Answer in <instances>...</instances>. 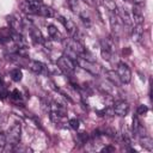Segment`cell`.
<instances>
[{
    "instance_id": "1",
    "label": "cell",
    "mask_w": 153,
    "mask_h": 153,
    "mask_svg": "<svg viewBox=\"0 0 153 153\" xmlns=\"http://www.w3.org/2000/svg\"><path fill=\"white\" fill-rule=\"evenodd\" d=\"M5 136H6V145L11 146L12 148L18 146L20 142V136H22V124L14 123L12 127L7 129V131L5 133Z\"/></svg>"
},
{
    "instance_id": "2",
    "label": "cell",
    "mask_w": 153,
    "mask_h": 153,
    "mask_svg": "<svg viewBox=\"0 0 153 153\" xmlns=\"http://www.w3.org/2000/svg\"><path fill=\"white\" fill-rule=\"evenodd\" d=\"M79 67H81L82 69H85L86 72L91 73L92 75H99L102 72V67L92 59L90 57H85V56H79L76 62H75Z\"/></svg>"
},
{
    "instance_id": "3",
    "label": "cell",
    "mask_w": 153,
    "mask_h": 153,
    "mask_svg": "<svg viewBox=\"0 0 153 153\" xmlns=\"http://www.w3.org/2000/svg\"><path fill=\"white\" fill-rule=\"evenodd\" d=\"M115 41L110 37L108 38H104L100 41V54H102V57L106 61H110L112 57H114V54H115Z\"/></svg>"
},
{
    "instance_id": "4",
    "label": "cell",
    "mask_w": 153,
    "mask_h": 153,
    "mask_svg": "<svg viewBox=\"0 0 153 153\" xmlns=\"http://www.w3.org/2000/svg\"><path fill=\"white\" fill-rule=\"evenodd\" d=\"M57 67L68 76H73L74 72H75V67L76 63L71 60L69 57H67L66 55H62L61 57L57 59Z\"/></svg>"
},
{
    "instance_id": "5",
    "label": "cell",
    "mask_w": 153,
    "mask_h": 153,
    "mask_svg": "<svg viewBox=\"0 0 153 153\" xmlns=\"http://www.w3.org/2000/svg\"><path fill=\"white\" fill-rule=\"evenodd\" d=\"M116 74L121 81V84H129L131 80V71L128 67V65L123 61L117 63V68H116Z\"/></svg>"
},
{
    "instance_id": "6",
    "label": "cell",
    "mask_w": 153,
    "mask_h": 153,
    "mask_svg": "<svg viewBox=\"0 0 153 153\" xmlns=\"http://www.w3.org/2000/svg\"><path fill=\"white\" fill-rule=\"evenodd\" d=\"M112 111H114V115H117L120 117H126L130 111V105L126 100H122V99L121 100H116L114 103Z\"/></svg>"
},
{
    "instance_id": "7",
    "label": "cell",
    "mask_w": 153,
    "mask_h": 153,
    "mask_svg": "<svg viewBox=\"0 0 153 153\" xmlns=\"http://www.w3.org/2000/svg\"><path fill=\"white\" fill-rule=\"evenodd\" d=\"M59 20H60L61 24L65 26V29H66V31L69 33V36H71L72 38H74V39H78V37H79V30H78L76 25H75L71 19H67V18L61 17V16H59ZM78 41H79V39H78Z\"/></svg>"
},
{
    "instance_id": "8",
    "label": "cell",
    "mask_w": 153,
    "mask_h": 153,
    "mask_svg": "<svg viewBox=\"0 0 153 153\" xmlns=\"http://www.w3.org/2000/svg\"><path fill=\"white\" fill-rule=\"evenodd\" d=\"M66 47L69 48V49H72V50H73L74 53H76L79 56L85 55V54L87 53L86 49L84 48V45H82L78 39H74V38H72V37L66 41Z\"/></svg>"
},
{
    "instance_id": "9",
    "label": "cell",
    "mask_w": 153,
    "mask_h": 153,
    "mask_svg": "<svg viewBox=\"0 0 153 153\" xmlns=\"http://www.w3.org/2000/svg\"><path fill=\"white\" fill-rule=\"evenodd\" d=\"M131 19L133 23H135L136 25H142L145 17H143V6L140 5H134L133 10H131Z\"/></svg>"
},
{
    "instance_id": "10",
    "label": "cell",
    "mask_w": 153,
    "mask_h": 153,
    "mask_svg": "<svg viewBox=\"0 0 153 153\" xmlns=\"http://www.w3.org/2000/svg\"><path fill=\"white\" fill-rule=\"evenodd\" d=\"M27 68L30 71H32L33 73L36 74H44L47 73V67L44 63L39 62V61H35V60H29L27 63H26Z\"/></svg>"
},
{
    "instance_id": "11",
    "label": "cell",
    "mask_w": 153,
    "mask_h": 153,
    "mask_svg": "<svg viewBox=\"0 0 153 153\" xmlns=\"http://www.w3.org/2000/svg\"><path fill=\"white\" fill-rule=\"evenodd\" d=\"M29 33H30V36H31V38H32V41H33V43H42L44 39H43V37H42V35H41V31L31 23V22H29Z\"/></svg>"
},
{
    "instance_id": "12",
    "label": "cell",
    "mask_w": 153,
    "mask_h": 153,
    "mask_svg": "<svg viewBox=\"0 0 153 153\" xmlns=\"http://www.w3.org/2000/svg\"><path fill=\"white\" fill-rule=\"evenodd\" d=\"M47 30H48V35L49 37L53 39V41H62V35L60 33V31L57 30V27L54 25V24H49L47 26Z\"/></svg>"
},
{
    "instance_id": "13",
    "label": "cell",
    "mask_w": 153,
    "mask_h": 153,
    "mask_svg": "<svg viewBox=\"0 0 153 153\" xmlns=\"http://www.w3.org/2000/svg\"><path fill=\"white\" fill-rule=\"evenodd\" d=\"M139 141L141 143V146L143 148H146L147 151H152L153 149V143H152V139L148 135H143L141 137H139Z\"/></svg>"
},
{
    "instance_id": "14",
    "label": "cell",
    "mask_w": 153,
    "mask_h": 153,
    "mask_svg": "<svg viewBox=\"0 0 153 153\" xmlns=\"http://www.w3.org/2000/svg\"><path fill=\"white\" fill-rule=\"evenodd\" d=\"M142 25H136L135 29L131 30V39L137 42L140 41V38H142V29H141Z\"/></svg>"
},
{
    "instance_id": "15",
    "label": "cell",
    "mask_w": 153,
    "mask_h": 153,
    "mask_svg": "<svg viewBox=\"0 0 153 153\" xmlns=\"http://www.w3.org/2000/svg\"><path fill=\"white\" fill-rule=\"evenodd\" d=\"M10 76H11V79H12L13 81L19 82V81L23 79V72H22V69H19V68H14V69L11 71Z\"/></svg>"
},
{
    "instance_id": "16",
    "label": "cell",
    "mask_w": 153,
    "mask_h": 153,
    "mask_svg": "<svg viewBox=\"0 0 153 153\" xmlns=\"http://www.w3.org/2000/svg\"><path fill=\"white\" fill-rule=\"evenodd\" d=\"M67 4H68V7L69 10L73 12V13H76L79 14V0H67Z\"/></svg>"
},
{
    "instance_id": "17",
    "label": "cell",
    "mask_w": 153,
    "mask_h": 153,
    "mask_svg": "<svg viewBox=\"0 0 153 153\" xmlns=\"http://www.w3.org/2000/svg\"><path fill=\"white\" fill-rule=\"evenodd\" d=\"M10 97L13 102H17V103H22L23 102V97H22V93L18 91V90H13L11 93H10Z\"/></svg>"
},
{
    "instance_id": "18",
    "label": "cell",
    "mask_w": 153,
    "mask_h": 153,
    "mask_svg": "<svg viewBox=\"0 0 153 153\" xmlns=\"http://www.w3.org/2000/svg\"><path fill=\"white\" fill-rule=\"evenodd\" d=\"M103 4L105 5V7H106L110 12H114V13H115L117 6H116V4H115L114 0H103Z\"/></svg>"
},
{
    "instance_id": "19",
    "label": "cell",
    "mask_w": 153,
    "mask_h": 153,
    "mask_svg": "<svg viewBox=\"0 0 153 153\" xmlns=\"http://www.w3.org/2000/svg\"><path fill=\"white\" fill-rule=\"evenodd\" d=\"M76 137H78V141L80 145H85L88 141V134L87 133H79Z\"/></svg>"
},
{
    "instance_id": "20",
    "label": "cell",
    "mask_w": 153,
    "mask_h": 153,
    "mask_svg": "<svg viewBox=\"0 0 153 153\" xmlns=\"http://www.w3.org/2000/svg\"><path fill=\"white\" fill-rule=\"evenodd\" d=\"M68 124H69V127L72 128V129H74V130H78L79 129V121L76 120V118H71L69 121H68Z\"/></svg>"
},
{
    "instance_id": "21",
    "label": "cell",
    "mask_w": 153,
    "mask_h": 153,
    "mask_svg": "<svg viewBox=\"0 0 153 153\" xmlns=\"http://www.w3.org/2000/svg\"><path fill=\"white\" fill-rule=\"evenodd\" d=\"M5 147H6V136H5V133L0 131V152H2Z\"/></svg>"
},
{
    "instance_id": "22",
    "label": "cell",
    "mask_w": 153,
    "mask_h": 153,
    "mask_svg": "<svg viewBox=\"0 0 153 153\" xmlns=\"http://www.w3.org/2000/svg\"><path fill=\"white\" fill-rule=\"evenodd\" d=\"M147 111H148V108H147V106H145V105H139L137 111H136V115H145Z\"/></svg>"
},
{
    "instance_id": "23",
    "label": "cell",
    "mask_w": 153,
    "mask_h": 153,
    "mask_svg": "<svg viewBox=\"0 0 153 153\" xmlns=\"http://www.w3.org/2000/svg\"><path fill=\"white\" fill-rule=\"evenodd\" d=\"M112 151H115V147H112V146H106V147L102 148V152H112Z\"/></svg>"
},
{
    "instance_id": "24",
    "label": "cell",
    "mask_w": 153,
    "mask_h": 153,
    "mask_svg": "<svg viewBox=\"0 0 153 153\" xmlns=\"http://www.w3.org/2000/svg\"><path fill=\"white\" fill-rule=\"evenodd\" d=\"M134 5H140V6H143L145 5V0H131Z\"/></svg>"
},
{
    "instance_id": "25",
    "label": "cell",
    "mask_w": 153,
    "mask_h": 153,
    "mask_svg": "<svg viewBox=\"0 0 153 153\" xmlns=\"http://www.w3.org/2000/svg\"><path fill=\"white\" fill-rule=\"evenodd\" d=\"M42 1H43V0H37V2H42Z\"/></svg>"
}]
</instances>
